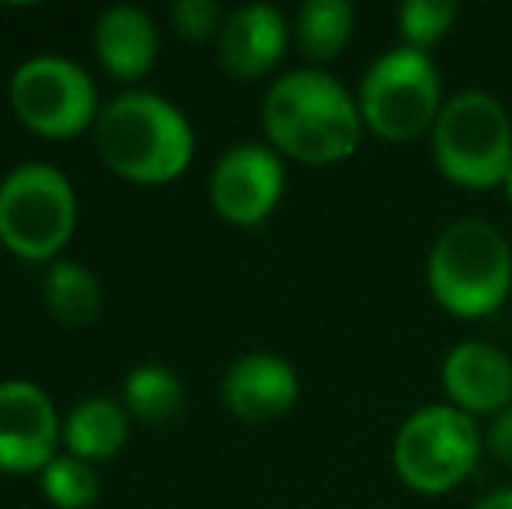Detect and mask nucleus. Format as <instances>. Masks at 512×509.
<instances>
[{
    "label": "nucleus",
    "instance_id": "nucleus-17",
    "mask_svg": "<svg viewBox=\"0 0 512 509\" xmlns=\"http://www.w3.org/2000/svg\"><path fill=\"white\" fill-rule=\"evenodd\" d=\"M46 307L53 318L63 325H88L102 307V286H98L95 272L84 269L81 262H53L46 276Z\"/></svg>",
    "mask_w": 512,
    "mask_h": 509
},
{
    "label": "nucleus",
    "instance_id": "nucleus-9",
    "mask_svg": "<svg viewBox=\"0 0 512 509\" xmlns=\"http://www.w3.org/2000/svg\"><path fill=\"white\" fill-rule=\"evenodd\" d=\"M283 185V161L262 143H241V147L227 150L213 168L209 199L227 224L255 227L276 210Z\"/></svg>",
    "mask_w": 512,
    "mask_h": 509
},
{
    "label": "nucleus",
    "instance_id": "nucleus-19",
    "mask_svg": "<svg viewBox=\"0 0 512 509\" xmlns=\"http://www.w3.org/2000/svg\"><path fill=\"white\" fill-rule=\"evenodd\" d=\"M42 492L60 509H88L98 499V475L88 461L74 454L53 457L42 468Z\"/></svg>",
    "mask_w": 512,
    "mask_h": 509
},
{
    "label": "nucleus",
    "instance_id": "nucleus-18",
    "mask_svg": "<svg viewBox=\"0 0 512 509\" xmlns=\"http://www.w3.org/2000/svg\"><path fill=\"white\" fill-rule=\"evenodd\" d=\"M126 412H133L143 422H168L182 408V381L161 363H143L122 384Z\"/></svg>",
    "mask_w": 512,
    "mask_h": 509
},
{
    "label": "nucleus",
    "instance_id": "nucleus-14",
    "mask_svg": "<svg viewBox=\"0 0 512 509\" xmlns=\"http://www.w3.org/2000/svg\"><path fill=\"white\" fill-rule=\"evenodd\" d=\"M98 60L122 81L143 77L154 67L157 56V28L143 7L115 4L98 18L95 25Z\"/></svg>",
    "mask_w": 512,
    "mask_h": 509
},
{
    "label": "nucleus",
    "instance_id": "nucleus-10",
    "mask_svg": "<svg viewBox=\"0 0 512 509\" xmlns=\"http://www.w3.org/2000/svg\"><path fill=\"white\" fill-rule=\"evenodd\" d=\"M60 422L49 394L32 381L0 384V468L42 471L56 457Z\"/></svg>",
    "mask_w": 512,
    "mask_h": 509
},
{
    "label": "nucleus",
    "instance_id": "nucleus-24",
    "mask_svg": "<svg viewBox=\"0 0 512 509\" xmlns=\"http://www.w3.org/2000/svg\"><path fill=\"white\" fill-rule=\"evenodd\" d=\"M502 189H506V199H509V203H512V168H509L506 182H502Z\"/></svg>",
    "mask_w": 512,
    "mask_h": 509
},
{
    "label": "nucleus",
    "instance_id": "nucleus-4",
    "mask_svg": "<svg viewBox=\"0 0 512 509\" xmlns=\"http://www.w3.org/2000/svg\"><path fill=\"white\" fill-rule=\"evenodd\" d=\"M432 154L450 182L467 189L502 185L512 168L509 112L485 91H460L432 126Z\"/></svg>",
    "mask_w": 512,
    "mask_h": 509
},
{
    "label": "nucleus",
    "instance_id": "nucleus-7",
    "mask_svg": "<svg viewBox=\"0 0 512 509\" xmlns=\"http://www.w3.org/2000/svg\"><path fill=\"white\" fill-rule=\"evenodd\" d=\"M481 457V433L467 412L453 405H425L411 412L394 436V471L408 489L439 496L460 485Z\"/></svg>",
    "mask_w": 512,
    "mask_h": 509
},
{
    "label": "nucleus",
    "instance_id": "nucleus-1",
    "mask_svg": "<svg viewBox=\"0 0 512 509\" xmlns=\"http://www.w3.org/2000/svg\"><path fill=\"white\" fill-rule=\"evenodd\" d=\"M262 126L283 154L304 164L345 161L366 133L359 102L324 70L279 77L265 95Z\"/></svg>",
    "mask_w": 512,
    "mask_h": 509
},
{
    "label": "nucleus",
    "instance_id": "nucleus-21",
    "mask_svg": "<svg viewBox=\"0 0 512 509\" xmlns=\"http://www.w3.org/2000/svg\"><path fill=\"white\" fill-rule=\"evenodd\" d=\"M171 25L182 39L203 42L216 28H223V14L213 0H175L171 4Z\"/></svg>",
    "mask_w": 512,
    "mask_h": 509
},
{
    "label": "nucleus",
    "instance_id": "nucleus-20",
    "mask_svg": "<svg viewBox=\"0 0 512 509\" xmlns=\"http://www.w3.org/2000/svg\"><path fill=\"white\" fill-rule=\"evenodd\" d=\"M457 21V4L450 0H408L398 11V25L405 35V46L425 53L429 46H436Z\"/></svg>",
    "mask_w": 512,
    "mask_h": 509
},
{
    "label": "nucleus",
    "instance_id": "nucleus-2",
    "mask_svg": "<svg viewBox=\"0 0 512 509\" xmlns=\"http://www.w3.org/2000/svg\"><path fill=\"white\" fill-rule=\"evenodd\" d=\"M95 147L115 175L157 185L178 178L192 161L196 136L168 98L126 91L112 98L95 119Z\"/></svg>",
    "mask_w": 512,
    "mask_h": 509
},
{
    "label": "nucleus",
    "instance_id": "nucleus-8",
    "mask_svg": "<svg viewBox=\"0 0 512 509\" xmlns=\"http://www.w3.org/2000/svg\"><path fill=\"white\" fill-rule=\"evenodd\" d=\"M14 116L42 136H74L98 119V91L88 70L67 56H32L11 74Z\"/></svg>",
    "mask_w": 512,
    "mask_h": 509
},
{
    "label": "nucleus",
    "instance_id": "nucleus-11",
    "mask_svg": "<svg viewBox=\"0 0 512 509\" xmlns=\"http://www.w3.org/2000/svg\"><path fill=\"white\" fill-rule=\"evenodd\" d=\"M443 391L467 415H502L512 401V363L488 342H460L443 360Z\"/></svg>",
    "mask_w": 512,
    "mask_h": 509
},
{
    "label": "nucleus",
    "instance_id": "nucleus-22",
    "mask_svg": "<svg viewBox=\"0 0 512 509\" xmlns=\"http://www.w3.org/2000/svg\"><path fill=\"white\" fill-rule=\"evenodd\" d=\"M488 447L495 450L499 461L512 464V408H506L502 415H495L492 433H488Z\"/></svg>",
    "mask_w": 512,
    "mask_h": 509
},
{
    "label": "nucleus",
    "instance_id": "nucleus-13",
    "mask_svg": "<svg viewBox=\"0 0 512 509\" xmlns=\"http://www.w3.org/2000/svg\"><path fill=\"white\" fill-rule=\"evenodd\" d=\"M290 28L269 4L237 7L220 28V63L234 77H262L283 60Z\"/></svg>",
    "mask_w": 512,
    "mask_h": 509
},
{
    "label": "nucleus",
    "instance_id": "nucleus-23",
    "mask_svg": "<svg viewBox=\"0 0 512 509\" xmlns=\"http://www.w3.org/2000/svg\"><path fill=\"white\" fill-rule=\"evenodd\" d=\"M474 509H512V489H499L492 496H485Z\"/></svg>",
    "mask_w": 512,
    "mask_h": 509
},
{
    "label": "nucleus",
    "instance_id": "nucleus-5",
    "mask_svg": "<svg viewBox=\"0 0 512 509\" xmlns=\"http://www.w3.org/2000/svg\"><path fill=\"white\" fill-rule=\"evenodd\" d=\"M356 102L363 126L387 143H408L432 133L446 105L436 63L408 46L391 49L366 70Z\"/></svg>",
    "mask_w": 512,
    "mask_h": 509
},
{
    "label": "nucleus",
    "instance_id": "nucleus-12",
    "mask_svg": "<svg viewBox=\"0 0 512 509\" xmlns=\"http://www.w3.org/2000/svg\"><path fill=\"white\" fill-rule=\"evenodd\" d=\"M300 394L297 370L272 353L241 356L223 377V401L244 422H272L293 408Z\"/></svg>",
    "mask_w": 512,
    "mask_h": 509
},
{
    "label": "nucleus",
    "instance_id": "nucleus-3",
    "mask_svg": "<svg viewBox=\"0 0 512 509\" xmlns=\"http://www.w3.org/2000/svg\"><path fill=\"white\" fill-rule=\"evenodd\" d=\"M512 286V248L499 227L467 217L450 224L429 252V290L453 318L499 311Z\"/></svg>",
    "mask_w": 512,
    "mask_h": 509
},
{
    "label": "nucleus",
    "instance_id": "nucleus-6",
    "mask_svg": "<svg viewBox=\"0 0 512 509\" xmlns=\"http://www.w3.org/2000/svg\"><path fill=\"white\" fill-rule=\"evenodd\" d=\"M74 220V189L53 164H18L0 182V241L18 258H53L74 234Z\"/></svg>",
    "mask_w": 512,
    "mask_h": 509
},
{
    "label": "nucleus",
    "instance_id": "nucleus-15",
    "mask_svg": "<svg viewBox=\"0 0 512 509\" xmlns=\"http://www.w3.org/2000/svg\"><path fill=\"white\" fill-rule=\"evenodd\" d=\"M129 436V412L112 398H84L63 422V443L81 461H105L122 450Z\"/></svg>",
    "mask_w": 512,
    "mask_h": 509
},
{
    "label": "nucleus",
    "instance_id": "nucleus-16",
    "mask_svg": "<svg viewBox=\"0 0 512 509\" xmlns=\"http://www.w3.org/2000/svg\"><path fill=\"white\" fill-rule=\"evenodd\" d=\"M356 11L349 0H307L297 14V42L307 60L331 63L352 39Z\"/></svg>",
    "mask_w": 512,
    "mask_h": 509
}]
</instances>
